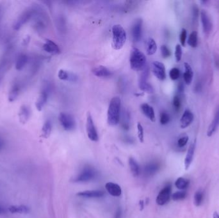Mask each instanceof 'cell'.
Instances as JSON below:
<instances>
[{
	"label": "cell",
	"mask_w": 219,
	"mask_h": 218,
	"mask_svg": "<svg viewBox=\"0 0 219 218\" xmlns=\"http://www.w3.org/2000/svg\"><path fill=\"white\" fill-rule=\"evenodd\" d=\"M121 101L119 97H114L110 101L107 111V122L111 126L119 124L121 118Z\"/></svg>",
	"instance_id": "obj_1"
},
{
	"label": "cell",
	"mask_w": 219,
	"mask_h": 218,
	"mask_svg": "<svg viewBox=\"0 0 219 218\" xmlns=\"http://www.w3.org/2000/svg\"><path fill=\"white\" fill-rule=\"evenodd\" d=\"M130 67L134 71L143 70L146 65V57L137 47H133L131 51L130 58Z\"/></svg>",
	"instance_id": "obj_2"
},
{
	"label": "cell",
	"mask_w": 219,
	"mask_h": 218,
	"mask_svg": "<svg viewBox=\"0 0 219 218\" xmlns=\"http://www.w3.org/2000/svg\"><path fill=\"white\" fill-rule=\"evenodd\" d=\"M126 40V32L120 24L112 27V47L115 50L121 49Z\"/></svg>",
	"instance_id": "obj_3"
},
{
	"label": "cell",
	"mask_w": 219,
	"mask_h": 218,
	"mask_svg": "<svg viewBox=\"0 0 219 218\" xmlns=\"http://www.w3.org/2000/svg\"><path fill=\"white\" fill-rule=\"evenodd\" d=\"M59 120L64 130L71 131L76 128V124L75 118L69 113H60L59 116Z\"/></svg>",
	"instance_id": "obj_4"
},
{
	"label": "cell",
	"mask_w": 219,
	"mask_h": 218,
	"mask_svg": "<svg viewBox=\"0 0 219 218\" xmlns=\"http://www.w3.org/2000/svg\"><path fill=\"white\" fill-rule=\"evenodd\" d=\"M142 71L143 72H142L140 76L139 81H138V87L144 92L147 93V94H153L154 92V89L151 85L147 81L148 76H149V67H146Z\"/></svg>",
	"instance_id": "obj_5"
},
{
	"label": "cell",
	"mask_w": 219,
	"mask_h": 218,
	"mask_svg": "<svg viewBox=\"0 0 219 218\" xmlns=\"http://www.w3.org/2000/svg\"><path fill=\"white\" fill-rule=\"evenodd\" d=\"M35 10L33 8H29L24 10L22 14L19 16V17L16 19L14 22L13 28L15 30H19L23 26L27 24V22L30 20L31 18L33 17L35 14Z\"/></svg>",
	"instance_id": "obj_6"
},
{
	"label": "cell",
	"mask_w": 219,
	"mask_h": 218,
	"mask_svg": "<svg viewBox=\"0 0 219 218\" xmlns=\"http://www.w3.org/2000/svg\"><path fill=\"white\" fill-rule=\"evenodd\" d=\"M86 131L89 138L92 142H98L99 140L98 134L96 130L95 124L93 121L92 115L90 112L86 114Z\"/></svg>",
	"instance_id": "obj_7"
},
{
	"label": "cell",
	"mask_w": 219,
	"mask_h": 218,
	"mask_svg": "<svg viewBox=\"0 0 219 218\" xmlns=\"http://www.w3.org/2000/svg\"><path fill=\"white\" fill-rule=\"evenodd\" d=\"M97 175V173L95 169L87 166L85 167L83 170L80 173V174L74 179L75 182H86L93 180Z\"/></svg>",
	"instance_id": "obj_8"
},
{
	"label": "cell",
	"mask_w": 219,
	"mask_h": 218,
	"mask_svg": "<svg viewBox=\"0 0 219 218\" xmlns=\"http://www.w3.org/2000/svg\"><path fill=\"white\" fill-rule=\"evenodd\" d=\"M172 186L170 184H168L160 191L156 198V203L159 206H164L168 203L171 197Z\"/></svg>",
	"instance_id": "obj_9"
},
{
	"label": "cell",
	"mask_w": 219,
	"mask_h": 218,
	"mask_svg": "<svg viewBox=\"0 0 219 218\" xmlns=\"http://www.w3.org/2000/svg\"><path fill=\"white\" fill-rule=\"evenodd\" d=\"M143 21L141 18L135 19L131 28V35L135 42H138L142 36Z\"/></svg>",
	"instance_id": "obj_10"
},
{
	"label": "cell",
	"mask_w": 219,
	"mask_h": 218,
	"mask_svg": "<svg viewBox=\"0 0 219 218\" xmlns=\"http://www.w3.org/2000/svg\"><path fill=\"white\" fill-rule=\"evenodd\" d=\"M200 15L202 30H203L204 33L206 35H210L212 31V29H213V24H212L210 16L209 15L208 12L204 10H202L201 12Z\"/></svg>",
	"instance_id": "obj_11"
},
{
	"label": "cell",
	"mask_w": 219,
	"mask_h": 218,
	"mask_svg": "<svg viewBox=\"0 0 219 218\" xmlns=\"http://www.w3.org/2000/svg\"><path fill=\"white\" fill-rule=\"evenodd\" d=\"M152 72L154 76L160 81H163L166 78V70L164 64L158 61L152 63Z\"/></svg>",
	"instance_id": "obj_12"
},
{
	"label": "cell",
	"mask_w": 219,
	"mask_h": 218,
	"mask_svg": "<svg viewBox=\"0 0 219 218\" xmlns=\"http://www.w3.org/2000/svg\"><path fill=\"white\" fill-rule=\"evenodd\" d=\"M194 120V115L192 112L186 109L182 115V117L180 120V127L181 129H185L190 125Z\"/></svg>",
	"instance_id": "obj_13"
},
{
	"label": "cell",
	"mask_w": 219,
	"mask_h": 218,
	"mask_svg": "<svg viewBox=\"0 0 219 218\" xmlns=\"http://www.w3.org/2000/svg\"><path fill=\"white\" fill-rule=\"evenodd\" d=\"M195 145H196V140H195L189 146V148L188 149L187 153L186 155V158L185 159V168L186 170H188L192 162L194 159L195 149Z\"/></svg>",
	"instance_id": "obj_14"
},
{
	"label": "cell",
	"mask_w": 219,
	"mask_h": 218,
	"mask_svg": "<svg viewBox=\"0 0 219 218\" xmlns=\"http://www.w3.org/2000/svg\"><path fill=\"white\" fill-rule=\"evenodd\" d=\"M218 127H219V108H218L216 111H215V113L214 115L213 120H212L210 125L208 127V129L207 130V136L208 137H211L215 132H216V131L218 129Z\"/></svg>",
	"instance_id": "obj_15"
},
{
	"label": "cell",
	"mask_w": 219,
	"mask_h": 218,
	"mask_svg": "<svg viewBox=\"0 0 219 218\" xmlns=\"http://www.w3.org/2000/svg\"><path fill=\"white\" fill-rule=\"evenodd\" d=\"M92 73L94 74V76L98 77V78H109L112 75V72L111 70L103 65H99L96 67L92 70Z\"/></svg>",
	"instance_id": "obj_16"
},
{
	"label": "cell",
	"mask_w": 219,
	"mask_h": 218,
	"mask_svg": "<svg viewBox=\"0 0 219 218\" xmlns=\"http://www.w3.org/2000/svg\"><path fill=\"white\" fill-rule=\"evenodd\" d=\"M105 188L108 192V193L113 196L119 197L121 195V187H120V185L117 184L113 183V182H107L105 185Z\"/></svg>",
	"instance_id": "obj_17"
},
{
	"label": "cell",
	"mask_w": 219,
	"mask_h": 218,
	"mask_svg": "<svg viewBox=\"0 0 219 218\" xmlns=\"http://www.w3.org/2000/svg\"><path fill=\"white\" fill-rule=\"evenodd\" d=\"M43 49L51 54H57L60 53V49L58 45L53 41L47 39L43 45Z\"/></svg>",
	"instance_id": "obj_18"
},
{
	"label": "cell",
	"mask_w": 219,
	"mask_h": 218,
	"mask_svg": "<svg viewBox=\"0 0 219 218\" xmlns=\"http://www.w3.org/2000/svg\"><path fill=\"white\" fill-rule=\"evenodd\" d=\"M140 108L143 114L147 117V118H149L151 121L154 122L156 121L155 113H154L153 108L151 106L147 103H144L141 105Z\"/></svg>",
	"instance_id": "obj_19"
},
{
	"label": "cell",
	"mask_w": 219,
	"mask_h": 218,
	"mask_svg": "<svg viewBox=\"0 0 219 218\" xmlns=\"http://www.w3.org/2000/svg\"><path fill=\"white\" fill-rule=\"evenodd\" d=\"M104 192L101 190H88L78 193L77 196L87 198H94L103 197L104 196Z\"/></svg>",
	"instance_id": "obj_20"
},
{
	"label": "cell",
	"mask_w": 219,
	"mask_h": 218,
	"mask_svg": "<svg viewBox=\"0 0 219 218\" xmlns=\"http://www.w3.org/2000/svg\"><path fill=\"white\" fill-rule=\"evenodd\" d=\"M47 99L48 92L46 90H43L41 92L39 96H38L36 102H35V106H36L37 110L38 111H41L43 110L45 104H46V102L47 101Z\"/></svg>",
	"instance_id": "obj_21"
},
{
	"label": "cell",
	"mask_w": 219,
	"mask_h": 218,
	"mask_svg": "<svg viewBox=\"0 0 219 218\" xmlns=\"http://www.w3.org/2000/svg\"><path fill=\"white\" fill-rule=\"evenodd\" d=\"M30 116V111L27 106L23 105L19 109L18 117L19 120L22 124H25L28 121Z\"/></svg>",
	"instance_id": "obj_22"
},
{
	"label": "cell",
	"mask_w": 219,
	"mask_h": 218,
	"mask_svg": "<svg viewBox=\"0 0 219 218\" xmlns=\"http://www.w3.org/2000/svg\"><path fill=\"white\" fill-rule=\"evenodd\" d=\"M160 164L157 162H151L148 163L144 167V174L146 176H153L159 170Z\"/></svg>",
	"instance_id": "obj_23"
},
{
	"label": "cell",
	"mask_w": 219,
	"mask_h": 218,
	"mask_svg": "<svg viewBox=\"0 0 219 218\" xmlns=\"http://www.w3.org/2000/svg\"><path fill=\"white\" fill-rule=\"evenodd\" d=\"M185 72L183 74V79L186 85H190L194 77V72L192 67L189 63L185 62L184 63Z\"/></svg>",
	"instance_id": "obj_24"
},
{
	"label": "cell",
	"mask_w": 219,
	"mask_h": 218,
	"mask_svg": "<svg viewBox=\"0 0 219 218\" xmlns=\"http://www.w3.org/2000/svg\"><path fill=\"white\" fill-rule=\"evenodd\" d=\"M20 93V86L19 85L18 83H14L12 86V87L10 90L8 96V101L10 102H13L17 100L18 98V96Z\"/></svg>",
	"instance_id": "obj_25"
},
{
	"label": "cell",
	"mask_w": 219,
	"mask_h": 218,
	"mask_svg": "<svg viewBox=\"0 0 219 218\" xmlns=\"http://www.w3.org/2000/svg\"><path fill=\"white\" fill-rule=\"evenodd\" d=\"M146 50L147 55H153L157 51V44L156 41L152 38H149L146 40Z\"/></svg>",
	"instance_id": "obj_26"
},
{
	"label": "cell",
	"mask_w": 219,
	"mask_h": 218,
	"mask_svg": "<svg viewBox=\"0 0 219 218\" xmlns=\"http://www.w3.org/2000/svg\"><path fill=\"white\" fill-rule=\"evenodd\" d=\"M129 165L131 169V172L134 177H138L140 174V168L138 163L133 158H129Z\"/></svg>",
	"instance_id": "obj_27"
},
{
	"label": "cell",
	"mask_w": 219,
	"mask_h": 218,
	"mask_svg": "<svg viewBox=\"0 0 219 218\" xmlns=\"http://www.w3.org/2000/svg\"><path fill=\"white\" fill-rule=\"evenodd\" d=\"M28 56L24 54H21L17 58L15 63V69L17 70H21L28 63Z\"/></svg>",
	"instance_id": "obj_28"
},
{
	"label": "cell",
	"mask_w": 219,
	"mask_h": 218,
	"mask_svg": "<svg viewBox=\"0 0 219 218\" xmlns=\"http://www.w3.org/2000/svg\"><path fill=\"white\" fill-rule=\"evenodd\" d=\"M8 210L12 214H27L29 212L30 209L25 206H11L9 207Z\"/></svg>",
	"instance_id": "obj_29"
},
{
	"label": "cell",
	"mask_w": 219,
	"mask_h": 218,
	"mask_svg": "<svg viewBox=\"0 0 219 218\" xmlns=\"http://www.w3.org/2000/svg\"><path fill=\"white\" fill-rule=\"evenodd\" d=\"M52 131V123L50 120L45 121L42 128V136L44 138H48L51 135Z\"/></svg>",
	"instance_id": "obj_30"
},
{
	"label": "cell",
	"mask_w": 219,
	"mask_h": 218,
	"mask_svg": "<svg viewBox=\"0 0 219 218\" xmlns=\"http://www.w3.org/2000/svg\"><path fill=\"white\" fill-rule=\"evenodd\" d=\"M58 77L62 81H75L76 79V77L63 69H60L59 70L58 73Z\"/></svg>",
	"instance_id": "obj_31"
},
{
	"label": "cell",
	"mask_w": 219,
	"mask_h": 218,
	"mask_svg": "<svg viewBox=\"0 0 219 218\" xmlns=\"http://www.w3.org/2000/svg\"><path fill=\"white\" fill-rule=\"evenodd\" d=\"M188 44L191 47H197L198 45V34L197 31H192L190 34L188 39Z\"/></svg>",
	"instance_id": "obj_32"
},
{
	"label": "cell",
	"mask_w": 219,
	"mask_h": 218,
	"mask_svg": "<svg viewBox=\"0 0 219 218\" xmlns=\"http://www.w3.org/2000/svg\"><path fill=\"white\" fill-rule=\"evenodd\" d=\"M189 184L190 182L188 179L183 177H179L176 180L175 182V185L179 190H183L188 187Z\"/></svg>",
	"instance_id": "obj_33"
},
{
	"label": "cell",
	"mask_w": 219,
	"mask_h": 218,
	"mask_svg": "<svg viewBox=\"0 0 219 218\" xmlns=\"http://www.w3.org/2000/svg\"><path fill=\"white\" fill-rule=\"evenodd\" d=\"M204 200V192L202 190H199L195 192L194 198V203L196 207H199Z\"/></svg>",
	"instance_id": "obj_34"
},
{
	"label": "cell",
	"mask_w": 219,
	"mask_h": 218,
	"mask_svg": "<svg viewBox=\"0 0 219 218\" xmlns=\"http://www.w3.org/2000/svg\"><path fill=\"white\" fill-rule=\"evenodd\" d=\"M170 120V117L169 114L167 111H162L160 115V124L163 126L168 124Z\"/></svg>",
	"instance_id": "obj_35"
},
{
	"label": "cell",
	"mask_w": 219,
	"mask_h": 218,
	"mask_svg": "<svg viewBox=\"0 0 219 218\" xmlns=\"http://www.w3.org/2000/svg\"><path fill=\"white\" fill-rule=\"evenodd\" d=\"M186 196V192L184 191H177L172 195V198L174 201H179L185 199Z\"/></svg>",
	"instance_id": "obj_36"
},
{
	"label": "cell",
	"mask_w": 219,
	"mask_h": 218,
	"mask_svg": "<svg viewBox=\"0 0 219 218\" xmlns=\"http://www.w3.org/2000/svg\"><path fill=\"white\" fill-rule=\"evenodd\" d=\"M169 76L170 78L173 81L178 79L180 77V70L179 69L176 67H174L172 69H170L169 72Z\"/></svg>",
	"instance_id": "obj_37"
},
{
	"label": "cell",
	"mask_w": 219,
	"mask_h": 218,
	"mask_svg": "<svg viewBox=\"0 0 219 218\" xmlns=\"http://www.w3.org/2000/svg\"><path fill=\"white\" fill-rule=\"evenodd\" d=\"M172 104H173V107L176 111H178L180 110V108H181V98H180L179 97V95H176L174 97L173 101H172Z\"/></svg>",
	"instance_id": "obj_38"
},
{
	"label": "cell",
	"mask_w": 219,
	"mask_h": 218,
	"mask_svg": "<svg viewBox=\"0 0 219 218\" xmlns=\"http://www.w3.org/2000/svg\"><path fill=\"white\" fill-rule=\"evenodd\" d=\"M161 53L163 58H167L171 56V51L169 49V48L166 45H162L161 46Z\"/></svg>",
	"instance_id": "obj_39"
},
{
	"label": "cell",
	"mask_w": 219,
	"mask_h": 218,
	"mask_svg": "<svg viewBox=\"0 0 219 218\" xmlns=\"http://www.w3.org/2000/svg\"><path fill=\"white\" fill-rule=\"evenodd\" d=\"M182 47L179 44H177L175 48V58L177 62H179L181 61L182 58Z\"/></svg>",
	"instance_id": "obj_40"
},
{
	"label": "cell",
	"mask_w": 219,
	"mask_h": 218,
	"mask_svg": "<svg viewBox=\"0 0 219 218\" xmlns=\"http://www.w3.org/2000/svg\"><path fill=\"white\" fill-rule=\"evenodd\" d=\"M137 131H138V139H139V141L141 143H143L144 140V128L140 122H138L137 124Z\"/></svg>",
	"instance_id": "obj_41"
},
{
	"label": "cell",
	"mask_w": 219,
	"mask_h": 218,
	"mask_svg": "<svg viewBox=\"0 0 219 218\" xmlns=\"http://www.w3.org/2000/svg\"><path fill=\"white\" fill-rule=\"evenodd\" d=\"M186 37H187V32H186V30L185 28H183L181 31V33H180V36H179L180 42H181L182 46H185Z\"/></svg>",
	"instance_id": "obj_42"
},
{
	"label": "cell",
	"mask_w": 219,
	"mask_h": 218,
	"mask_svg": "<svg viewBox=\"0 0 219 218\" xmlns=\"http://www.w3.org/2000/svg\"><path fill=\"white\" fill-rule=\"evenodd\" d=\"M188 142V136H183L181 137H179L178 140V145L179 147L185 146Z\"/></svg>",
	"instance_id": "obj_43"
},
{
	"label": "cell",
	"mask_w": 219,
	"mask_h": 218,
	"mask_svg": "<svg viewBox=\"0 0 219 218\" xmlns=\"http://www.w3.org/2000/svg\"><path fill=\"white\" fill-rule=\"evenodd\" d=\"M192 14L193 17H194V20H197L199 15V10L197 6L196 5H194L192 7Z\"/></svg>",
	"instance_id": "obj_44"
},
{
	"label": "cell",
	"mask_w": 219,
	"mask_h": 218,
	"mask_svg": "<svg viewBox=\"0 0 219 218\" xmlns=\"http://www.w3.org/2000/svg\"><path fill=\"white\" fill-rule=\"evenodd\" d=\"M214 63L216 67V68L219 70V54H216L214 56Z\"/></svg>",
	"instance_id": "obj_45"
},
{
	"label": "cell",
	"mask_w": 219,
	"mask_h": 218,
	"mask_svg": "<svg viewBox=\"0 0 219 218\" xmlns=\"http://www.w3.org/2000/svg\"><path fill=\"white\" fill-rule=\"evenodd\" d=\"M178 91L179 92V93H182L184 91V86H183L182 83H180L178 85Z\"/></svg>",
	"instance_id": "obj_46"
},
{
	"label": "cell",
	"mask_w": 219,
	"mask_h": 218,
	"mask_svg": "<svg viewBox=\"0 0 219 218\" xmlns=\"http://www.w3.org/2000/svg\"><path fill=\"white\" fill-rule=\"evenodd\" d=\"M121 210L119 209L117 211V212H116L115 218H121Z\"/></svg>",
	"instance_id": "obj_47"
},
{
	"label": "cell",
	"mask_w": 219,
	"mask_h": 218,
	"mask_svg": "<svg viewBox=\"0 0 219 218\" xmlns=\"http://www.w3.org/2000/svg\"><path fill=\"white\" fill-rule=\"evenodd\" d=\"M144 201L143 200H140V201H139V206H140V209L141 210H142V209H144Z\"/></svg>",
	"instance_id": "obj_48"
},
{
	"label": "cell",
	"mask_w": 219,
	"mask_h": 218,
	"mask_svg": "<svg viewBox=\"0 0 219 218\" xmlns=\"http://www.w3.org/2000/svg\"><path fill=\"white\" fill-rule=\"evenodd\" d=\"M5 213V209L3 207L0 206V214Z\"/></svg>",
	"instance_id": "obj_49"
},
{
	"label": "cell",
	"mask_w": 219,
	"mask_h": 218,
	"mask_svg": "<svg viewBox=\"0 0 219 218\" xmlns=\"http://www.w3.org/2000/svg\"><path fill=\"white\" fill-rule=\"evenodd\" d=\"M213 218H219L218 214L217 213V212H216V211L214 212L213 214Z\"/></svg>",
	"instance_id": "obj_50"
},
{
	"label": "cell",
	"mask_w": 219,
	"mask_h": 218,
	"mask_svg": "<svg viewBox=\"0 0 219 218\" xmlns=\"http://www.w3.org/2000/svg\"><path fill=\"white\" fill-rule=\"evenodd\" d=\"M3 146V142L2 140H0V149L2 148Z\"/></svg>",
	"instance_id": "obj_51"
},
{
	"label": "cell",
	"mask_w": 219,
	"mask_h": 218,
	"mask_svg": "<svg viewBox=\"0 0 219 218\" xmlns=\"http://www.w3.org/2000/svg\"><path fill=\"white\" fill-rule=\"evenodd\" d=\"M0 15H1V8H0Z\"/></svg>",
	"instance_id": "obj_52"
},
{
	"label": "cell",
	"mask_w": 219,
	"mask_h": 218,
	"mask_svg": "<svg viewBox=\"0 0 219 218\" xmlns=\"http://www.w3.org/2000/svg\"><path fill=\"white\" fill-rule=\"evenodd\" d=\"M0 81H1V79H0Z\"/></svg>",
	"instance_id": "obj_53"
}]
</instances>
